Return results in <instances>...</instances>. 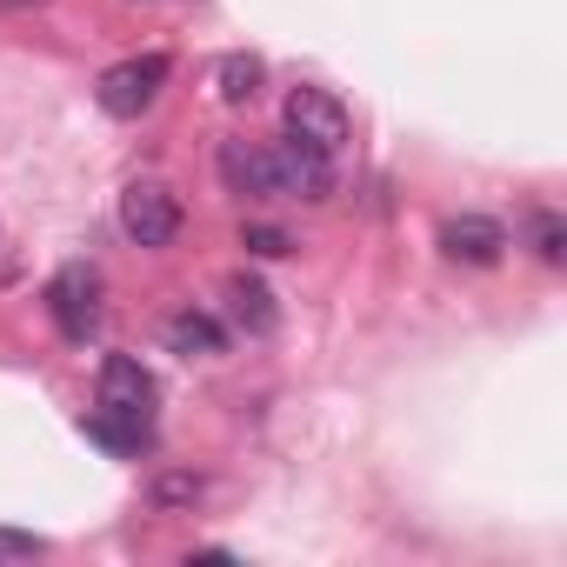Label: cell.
Masks as SVG:
<instances>
[{"mask_svg":"<svg viewBox=\"0 0 567 567\" xmlns=\"http://www.w3.org/2000/svg\"><path fill=\"white\" fill-rule=\"evenodd\" d=\"M534 254H540L547 267H560V260H567V227H560V214H547V207L534 214Z\"/></svg>","mask_w":567,"mask_h":567,"instance_id":"5bb4252c","label":"cell"},{"mask_svg":"<svg viewBox=\"0 0 567 567\" xmlns=\"http://www.w3.org/2000/svg\"><path fill=\"white\" fill-rule=\"evenodd\" d=\"M441 247H447V260L494 267V260L507 254V227H501L494 214H454V220L441 227Z\"/></svg>","mask_w":567,"mask_h":567,"instance_id":"52a82bcc","label":"cell"},{"mask_svg":"<svg viewBox=\"0 0 567 567\" xmlns=\"http://www.w3.org/2000/svg\"><path fill=\"white\" fill-rule=\"evenodd\" d=\"M87 434H94L101 447H114V454H141V447H147V427H141V421H121V414H107V408L87 414Z\"/></svg>","mask_w":567,"mask_h":567,"instance_id":"7c38bea8","label":"cell"},{"mask_svg":"<svg viewBox=\"0 0 567 567\" xmlns=\"http://www.w3.org/2000/svg\"><path fill=\"white\" fill-rule=\"evenodd\" d=\"M48 308H54V328L68 341H87L101 328V280H94V267H81V260L61 267L54 288H48Z\"/></svg>","mask_w":567,"mask_h":567,"instance_id":"277c9868","label":"cell"},{"mask_svg":"<svg viewBox=\"0 0 567 567\" xmlns=\"http://www.w3.org/2000/svg\"><path fill=\"white\" fill-rule=\"evenodd\" d=\"M280 127H288L295 147H315V154H341L348 147V107L328 94V87H295L288 107H280Z\"/></svg>","mask_w":567,"mask_h":567,"instance_id":"6da1fadb","label":"cell"},{"mask_svg":"<svg viewBox=\"0 0 567 567\" xmlns=\"http://www.w3.org/2000/svg\"><path fill=\"white\" fill-rule=\"evenodd\" d=\"M240 247H247V254H260V260H280V254H295V240L280 234V227H267V220L240 227Z\"/></svg>","mask_w":567,"mask_h":567,"instance_id":"9a60e30c","label":"cell"},{"mask_svg":"<svg viewBox=\"0 0 567 567\" xmlns=\"http://www.w3.org/2000/svg\"><path fill=\"white\" fill-rule=\"evenodd\" d=\"M154 401H161V388H154V374L134 361V354H107L101 361V408L107 414H121V421H154Z\"/></svg>","mask_w":567,"mask_h":567,"instance_id":"5b68a950","label":"cell"},{"mask_svg":"<svg viewBox=\"0 0 567 567\" xmlns=\"http://www.w3.org/2000/svg\"><path fill=\"white\" fill-rule=\"evenodd\" d=\"M121 227H127L134 247H174V234H181V200H174V187L134 181V187L121 194Z\"/></svg>","mask_w":567,"mask_h":567,"instance_id":"3957f363","label":"cell"},{"mask_svg":"<svg viewBox=\"0 0 567 567\" xmlns=\"http://www.w3.org/2000/svg\"><path fill=\"white\" fill-rule=\"evenodd\" d=\"M334 194V167H328V154H315V147H274V200H328Z\"/></svg>","mask_w":567,"mask_h":567,"instance_id":"8992f818","label":"cell"},{"mask_svg":"<svg viewBox=\"0 0 567 567\" xmlns=\"http://www.w3.org/2000/svg\"><path fill=\"white\" fill-rule=\"evenodd\" d=\"M220 181L247 200H274V154L267 147H247V141H227L220 147Z\"/></svg>","mask_w":567,"mask_h":567,"instance_id":"ba28073f","label":"cell"},{"mask_svg":"<svg viewBox=\"0 0 567 567\" xmlns=\"http://www.w3.org/2000/svg\"><path fill=\"white\" fill-rule=\"evenodd\" d=\"M200 494H207V481H200V474H161V481L147 487V501H154V507H194Z\"/></svg>","mask_w":567,"mask_h":567,"instance_id":"4fadbf2b","label":"cell"},{"mask_svg":"<svg viewBox=\"0 0 567 567\" xmlns=\"http://www.w3.org/2000/svg\"><path fill=\"white\" fill-rule=\"evenodd\" d=\"M227 295H234V315H240V328H254V334H267V328H274V295L260 288L254 274H234V288H227Z\"/></svg>","mask_w":567,"mask_h":567,"instance_id":"8fae6325","label":"cell"},{"mask_svg":"<svg viewBox=\"0 0 567 567\" xmlns=\"http://www.w3.org/2000/svg\"><path fill=\"white\" fill-rule=\"evenodd\" d=\"M214 81H220V101H227V107H247V101L260 94V81H267V68H260L254 54H227Z\"/></svg>","mask_w":567,"mask_h":567,"instance_id":"30bf717a","label":"cell"},{"mask_svg":"<svg viewBox=\"0 0 567 567\" xmlns=\"http://www.w3.org/2000/svg\"><path fill=\"white\" fill-rule=\"evenodd\" d=\"M167 54H134V61H121V68H107L101 74V107L114 114V121H141L154 101H161V87H167Z\"/></svg>","mask_w":567,"mask_h":567,"instance_id":"7a4b0ae2","label":"cell"},{"mask_svg":"<svg viewBox=\"0 0 567 567\" xmlns=\"http://www.w3.org/2000/svg\"><path fill=\"white\" fill-rule=\"evenodd\" d=\"M167 348L187 354V361H194V354H220V348H227V328H220L214 315H194V308H187V315L167 321Z\"/></svg>","mask_w":567,"mask_h":567,"instance_id":"9c48e42d","label":"cell"},{"mask_svg":"<svg viewBox=\"0 0 567 567\" xmlns=\"http://www.w3.org/2000/svg\"><path fill=\"white\" fill-rule=\"evenodd\" d=\"M0 8H41V0H0Z\"/></svg>","mask_w":567,"mask_h":567,"instance_id":"2e32d148","label":"cell"}]
</instances>
